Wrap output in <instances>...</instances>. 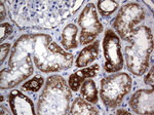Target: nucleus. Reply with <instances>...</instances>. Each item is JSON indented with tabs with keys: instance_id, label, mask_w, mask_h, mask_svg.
Here are the masks:
<instances>
[{
	"instance_id": "39448f33",
	"label": "nucleus",
	"mask_w": 154,
	"mask_h": 115,
	"mask_svg": "<svg viewBox=\"0 0 154 115\" xmlns=\"http://www.w3.org/2000/svg\"><path fill=\"white\" fill-rule=\"evenodd\" d=\"M145 20V9L135 2L125 4L113 21V28L122 39Z\"/></svg>"
},
{
	"instance_id": "9b49d317",
	"label": "nucleus",
	"mask_w": 154,
	"mask_h": 115,
	"mask_svg": "<svg viewBox=\"0 0 154 115\" xmlns=\"http://www.w3.org/2000/svg\"><path fill=\"white\" fill-rule=\"evenodd\" d=\"M99 69H100V65L95 64L91 67H86V68L78 70V71L72 73L68 80V84L70 86L71 91L73 92L78 91L79 87L81 86V84L83 83L84 80H86L88 78H91V77L97 76Z\"/></svg>"
},
{
	"instance_id": "412c9836",
	"label": "nucleus",
	"mask_w": 154,
	"mask_h": 115,
	"mask_svg": "<svg viewBox=\"0 0 154 115\" xmlns=\"http://www.w3.org/2000/svg\"><path fill=\"white\" fill-rule=\"evenodd\" d=\"M0 21H1V24L3 23V21L6 17V11H5V6H4L3 2H0Z\"/></svg>"
},
{
	"instance_id": "dca6fc26",
	"label": "nucleus",
	"mask_w": 154,
	"mask_h": 115,
	"mask_svg": "<svg viewBox=\"0 0 154 115\" xmlns=\"http://www.w3.org/2000/svg\"><path fill=\"white\" fill-rule=\"evenodd\" d=\"M99 14L104 17H108L117 11L119 3L114 0H101L97 4Z\"/></svg>"
},
{
	"instance_id": "f3484780",
	"label": "nucleus",
	"mask_w": 154,
	"mask_h": 115,
	"mask_svg": "<svg viewBox=\"0 0 154 115\" xmlns=\"http://www.w3.org/2000/svg\"><path fill=\"white\" fill-rule=\"evenodd\" d=\"M43 84H44L43 76L40 74H38V75H35L32 79H30V80H28L27 82H25L23 84V89L28 92H38Z\"/></svg>"
},
{
	"instance_id": "f8f14e48",
	"label": "nucleus",
	"mask_w": 154,
	"mask_h": 115,
	"mask_svg": "<svg viewBox=\"0 0 154 115\" xmlns=\"http://www.w3.org/2000/svg\"><path fill=\"white\" fill-rule=\"evenodd\" d=\"M99 47H100V40H95L84 47L77 56L76 66L79 68H83L93 63L99 56Z\"/></svg>"
},
{
	"instance_id": "aec40b11",
	"label": "nucleus",
	"mask_w": 154,
	"mask_h": 115,
	"mask_svg": "<svg viewBox=\"0 0 154 115\" xmlns=\"http://www.w3.org/2000/svg\"><path fill=\"white\" fill-rule=\"evenodd\" d=\"M153 75H154V68H153V66H151V69L149 70L148 74L144 77V82H145L146 84H148V85H150L151 87H153V81H154Z\"/></svg>"
},
{
	"instance_id": "2eb2a0df",
	"label": "nucleus",
	"mask_w": 154,
	"mask_h": 115,
	"mask_svg": "<svg viewBox=\"0 0 154 115\" xmlns=\"http://www.w3.org/2000/svg\"><path fill=\"white\" fill-rule=\"evenodd\" d=\"M80 94L83 99L89 102L91 104L98 103V89L95 81L88 79V80H84L83 83L81 84Z\"/></svg>"
},
{
	"instance_id": "4468645a",
	"label": "nucleus",
	"mask_w": 154,
	"mask_h": 115,
	"mask_svg": "<svg viewBox=\"0 0 154 115\" xmlns=\"http://www.w3.org/2000/svg\"><path fill=\"white\" fill-rule=\"evenodd\" d=\"M69 113L72 115H93L98 114L99 110L96 109L91 104H89V102H88L86 100L80 98V97H77L76 99H74L73 103H72Z\"/></svg>"
},
{
	"instance_id": "4be33fe9",
	"label": "nucleus",
	"mask_w": 154,
	"mask_h": 115,
	"mask_svg": "<svg viewBox=\"0 0 154 115\" xmlns=\"http://www.w3.org/2000/svg\"><path fill=\"white\" fill-rule=\"evenodd\" d=\"M143 3L146 4V5L149 7V9L151 11V12H153V2L152 1H146V0H144Z\"/></svg>"
},
{
	"instance_id": "f257e3e1",
	"label": "nucleus",
	"mask_w": 154,
	"mask_h": 115,
	"mask_svg": "<svg viewBox=\"0 0 154 115\" xmlns=\"http://www.w3.org/2000/svg\"><path fill=\"white\" fill-rule=\"evenodd\" d=\"M30 56L36 68L44 73L69 69L73 64V54L61 48L53 37L45 33H29L20 36L14 42L9 58V68L18 66Z\"/></svg>"
},
{
	"instance_id": "0eeeda50",
	"label": "nucleus",
	"mask_w": 154,
	"mask_h": 115,
	"mask_svg": "<svg viewBox=\"0 0 154 115\" xmlns=\"http://www.w3.org/2000/svg\"><path fill=\"white\" fill-rule=\"evenodd\" d=\"M103 52L105 58L104 69L108 73H116L123 68V57L118 35L113 30L108 29L104 35Z\"/></svg>"
},
{
	"instance_id": "9d476101",
	"label": "nucleus",
	"mask_w": 154,
	"mask_h": 115,
	"mask_svg": "<svg viewBox=\"0 0 154 115\" xmlns=\"http://www.w3.org/2000/svg\"><path fill=\"white\" fill-rule=\"evenodd\" d=\"M9 105H11V112L16 115L22 114H32L36 113L34 104L31 99L25 96L22 92L18 89H14L9 94Z\"/></svg>"
},
{
	"instance_id": "f03ea898",
	"label": "nucleus",
	"mask_w": 154,
	"mask_h": 115,
	"mask_svg": "<svg viewBox=\"0 0 154 115\" xmlns=\"http://www.w3.org/2000/svg\"><path fill=\"white\" fill-rule=\"evenodd\" d=\"M123 40L131 43L125 48L128 71L136 76H142L150 66V57L153 52L152 31L144 25L136 27Z\"/></svg>"
},
{
	"instance_id": "6ab92c4d",
	"label": "nucleus",
	"mask_w": 154,
	"mask_h": 115,
	"mask_svg": "<svg viewBox=\"0 0 154 115\" xmlns=\"http://www.w3.org/2000/svg\"><path fill=\"white\" fill-rule=\"evenodd\" d=\"M0 49H1V54H0L1 61L0 62H1V64H3V62L5 61L9 51H11V43H2L1 45H0Z\"/></svg>"
},
{
	"instance_id": "1a4fd4ad",
	"label": "nucleus",
	"mask_w": 154,
	"mask_h": 115,
	"mask_svg": "<svg viewBox=\"0 0 154 115\" xmlns=\"http://www.w3.org/2000/svg\"><path fill=\"white\" fill-rule=\"evenodd\" d=\"M153 89H139L131 96L130 106L137 114H153Z\"/></svg>"
},
{
	"instance_id": "20e7f679",
	"label": "nucleus",
	"mask_w": 154,
	"mask_h": 115,
	"mask_svg": "<svg viewBox=\"0 0 154 115\" xmlns=\"http://www.w3.org/2000/svg\"><path fill=\"white\" fill-rule=\"evenodd\" d=\"M131 76L126 73L109 75L101 80L100 97L104 105L109 109H115L121 104L123 98L131 92Z\"/></svg>"
},
{
	"instance_id": "7ed1b4c3",
	"label": "nucleus",
	"mask_w": 154,
	"mask_h": 115,
	"mask_svg": "<svg viewBox=\"0 0 154 115\" xmlns=\"http://www.w3.org/2000/svg\"><path fill=\"white\" fill-rule=\"evenodd\" d=\"M72 98L71 89L61 75H51L37 103V114L65 115L69 112Z\"/></svg>"
},
{
	"instance_id": "a211bd4d",
	"label": "nucleus",
	"mask_w": 154,
	"mask_h": 115,
	"mask_svg": "<svg viewBox=\"0 0 154 115\" xmlns=\"http://www.w3.org/2000/svg\"><path fill=\"white\" fill-rule=\"evenodd\" d=\"M0 30H1V37L0 40L3 42L6 38H8L12 33V26L8 23H2L0 26Z\"/></svg>"
},
{
	"instance_id": "423d86ee",
	"label": "nucleus",
	"mask_w": 154,
	"mask_h": 115,
	"mask_svg": "<svg viewBox=\"0 0 154 115\" xmlns=\"http://www.w3.org/2000/svg\"><path fill=\"white\" fill-rule=\"evenodd\" d=\"M77 25L81 28L79 34V41L80 44L91 43L103 31V25L99 21L97 9L94 3H88L83 8L82 12L77 19Z\"/></svg>"
},
{
	"instance_id": "6e6552de",
	"label": "nucleus",
	"mask_w": 154,
	"mask_h": 115,
	"mask_svg": "<svg viewBox=\"0 0 154 115\" xmlns=\"http://www.w3.org/2000/svg\"><path fill=\"white\" fill-rule=\"evenodd\" d=\"M34 73V65L32 58L28 56L18 66L14 68L2 69L0 72V89H8L19 85Z\"/></svg>"
},
{
	"instance_id": "5701e85b",
	"label": "nucleus",
	"mask_w": 154,
	"mask_h": 115,
	"mask_svg": "<svg viewBox=\"0 0 154 115\" xmlns=\"http://www.w3.org/2000/svg\"><path fill=\"white\" fill-rule=\"evenodd\" d=\"M116 114H128V111L125 109H118L116 111Z\"/></svg>"
},
{
	"instance_id": "ddd939ff",
	"label": "nucleus",
	"mask_w": 154,
	"mask_h": 115,
	"mask_svg": "<svg viewBox=\"0 0 154 115\" xmlns=\"http://www.w3.org/2000/svg\"><path fill=\"white\" fill-rule=\"evenodd\" d=\"M77 33H78V28L74 24L67 25L63 29L61 34V45L64 47L66 51L78 47L79 44L76 39Z\"/></svg>"
}]
</instances>
